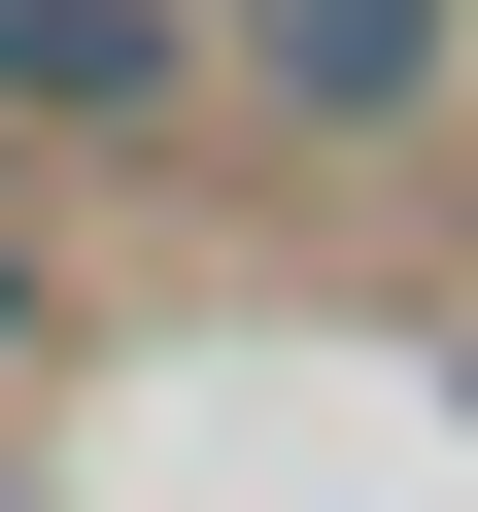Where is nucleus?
<instances>
[{"mask_svg":"<svg viewBox=\"0 0 478 512\" xmlns=\"http://www.w3.org/2000/svg\"><path fill=\"white\" fill-rule=\"evenodd\" d=\"M444 35H478V0H239V69H274L308 137H410V103H444Z\"/></svg>","mask_w":478,"mask_h":512,"instance_id":"f257e3e1","label":"nucleus"},{"mask_svg":"<svg viewBox=\"0 0 478 512\" xmlns=\"http://www.w3.org/2000/svg\"><path fill=\"white\" fill-rule=\"evenodd\" d=\"M0 103H69V137L103 103H205V0H0Z\"/></svg>","mask_w":478,"mask_h":512,"instance_id":"f03ea898","label":"nucleus"}]
</instances>
